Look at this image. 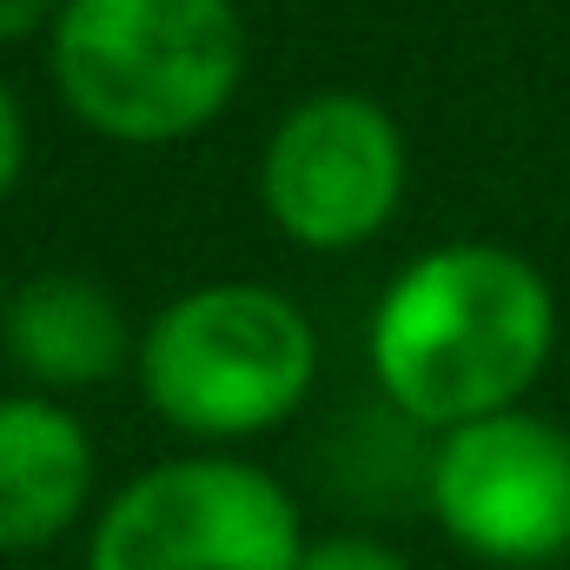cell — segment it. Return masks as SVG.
I'll return each mask as SVG.
<instances>
[{
    "instance_id": "6da1fadb",
    "label": "cell",
    "mask_w": 570,
    "mask_h": 570,
    "mask_svg": "<svg viewBox=\"0 0 570 570\" xmlns=\"http://www.w3.org/2000/svg\"><path fill=\"white\" fill-rule=\"evenodd\" d=\"M558 352V292L498 239L419 253L379 292L365 365L379 399L419 431H458L524 405Z\"/></svg>"
},
{
    "instance_id": "7a4b0ae2",
    "label": "cell",
    "mask_w": 570,
    "mask_h": 570,
    "mask_svg": "<svg viewBox=\"0 0 570 570\" xmlns=\"http://www.w3.org/2000/svg\"><path fill=\"white\" fill-rule=\"evenodd\" d=\"M253 33L239 0H67L47 27L60 107L114 146H179L226 120Z\"/></svg>"
},
{
    "instance_id": "3957f363",
    "label": "cell",
    "mask_w": 570,
    "mask_h": 570,
    "mask_svg": "<svg viewBox=\"0 0 570 570\" xmlns=\"http://www.w3.org/2000/svg\"><path fill=\"white\" fill-rule=\"evenodd\" d=\"M134 379L166 431L226 451L305 412L318 385V325L279 285L206 279L146 318Z\"/></svg>"
},
{
    "instance_id": "277c9868",
    "label": "cell",
    "mask_w": 570,
    "mask_h": 570,
    "mask_svg": "<svg viewBox=\"0 0 570 570\" xmlns=\"http://www.w3.org/2000/svg\"><path fill=\"white\" fill-rule=\"evenodd\" d=\"M298 551V498L239 451L159 458L87 524V570H292Z\"/></svg>"
},
{
    "instance_id": "5b68a950",
    "label": "cell",
    "mask_w": 570,
    "mask_h": 570,
    "mask_svg": "<svg viewBox=\"0 0 570 570\" xmlns=\"http://www.w3.org/2000/svg\"><path fill=\"white\" fill-rule=\"evenodd\" d=\"M412 186L405 127L352 87L292 100L259 153V206L305 253L372 246Z\"/></svg>"
},
{
    "instance_id": "8992f818",
    "label": "cell",
    "mask_w": 570,
    "mask_h": 570,
    "mask_svg": "<svg viewBox=\"0 0 570 570\" xmlns=\"http://www.w3.org/2000/svg\"><path fill=\"white\" fill-rule=\"evenodd\" d=\"M425 504L438 531L478 564H558L570 558V431L531 405L438 431Z\"/></svg>"
},
{
    "instance_id": "52a82bcc",
    "label": "cell",
    "mask_w": 570,
    "mask_h": 570,
    "mask_svg": "<svg viewBox=\"0 0 570 570\" xmlns=\"http://www.w3.org/2000/svg\"><path fill=\"white\" fill-rule=\"evenodd\" d=\"M100 491V444L67 399H0V558H27L87 524Z\"/></svg>"
},
{
    "instance_id": "ba28073f",
    "label": "cell",
    "mask_w": 570,
    "mask_h": 570,
    "mask_svg": "<svg viewBox=\"0 0 570 570\" xmlns=\"http://www.w3.org/2000/svg\"><path fill=\"white\" fill-rule=\"evenodd\" d=\"M0 345L13 358V372L27 379V392L67 399V392H94V385L134 372L140 332L127 325V305L100 279L33 273L27 285L7 292Z\"/></svg>"
},
{
    "instance_id": "9c48e42d",
    "label": "cell",
    "mask_w": 570,
    "mask_h": 570,
    "mask_svg": "<svg viewBox=\"0 0 570 570\" xmlns=\"http://www.w3.org/2000/svg\"><path fill=\"white\" fill-rule=\"evenodd\" d=\"M292 570H419L405 551H392L385 538L365 531H332V538H305L298 564Z\"/></svg>"
},
{
    "instance_id": "30bf717a",
    "label": "cell",
    "mask_w": 570,
    "mask_h": 570,
    "mask_svg": "<svg viewBox=\"0 0 570 570\" xmlns=\"http://www.w3.org/2000/svg\"><path fill=\"white\" fill-rule=\"evenodd\" d=\"M20 179H27V107H20V94L0 80V206L13 199Z\"/></svg>"
},
{
    "instance_id": "8fae6325",
    "label": "cell",
    "mask_w": 570,
    "mask_h": 570,
    "mask_svg": "<svg viewBox=\"0 0 570 570\" xmlns=\"http://www.w3.org/2000/svg\"><path fill=\"white\" fill-rule=\"evenodd\" d=\"M67 0H0V47H27L47 40V27L60 20Z\"/></svg>"
},
{
    "instance_id": "7c38bea8",
    "label": "cell",
    "mask_w": 570,
    "mask_h": 570,
    "mask_svg": "<svg viewBox=\"0 0 570 570\" xmlns=\"http://www.w3.org/2000/svg\"><path fill=\"white\" fill-rule=\"evenodd\" d=\"M7 292H13V285H7V273H0V318H7Z\"/></svg>"
}]
</instances>
